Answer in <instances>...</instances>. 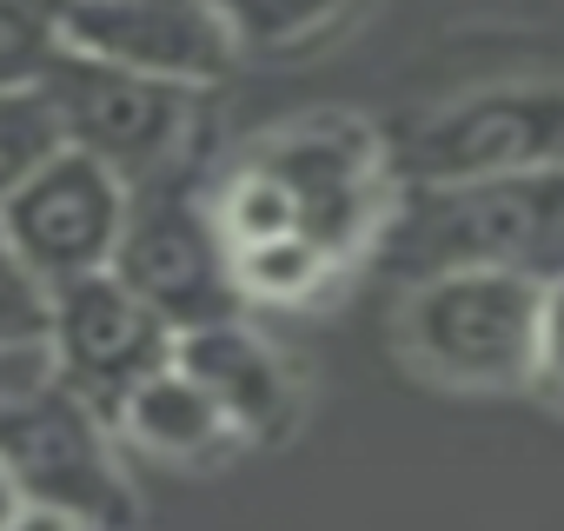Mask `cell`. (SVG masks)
<instances>
[{"label":"cell","instance_id":"1","mask_svg":"<svg viewBox=\"0 0 564 531\" xmlns=\"http://www.w3.org/2000/svg\"><path fill=\"white\" fill-rule=\"evenodd\" d=\"M379 246L412 280L445 273V266H498V273L551 286L564 280V160L458 186H419L405 206H392Z\"/></svg>","mask_w":564,"mask_h":531},{"label":"cell","instance_id":"2","mask_svg":"<svg viewBox=\"0 0 564 531\" xmlns=\"http://www.w3.org/2000/svg\"><path fill=\"white\" fill-rule=\"evenodd\" d=\"M544 286L498 266H445L412 280L399 306V346L419 372L465 392H518L531 386Z\"/></svg>","mask_w":564,"mask_h":531},{"label":"cell","instance_id":"3","mask_svg":"<svg viewBox=\"0 0 564 531\" xmlns=\"http://www.w3.org/2000/svg\"><path fill=\"white\" fill-rule=\"evenodd\" d=\"M193 94L199 87H173L94 54L61 47L54 67L41 74V100L54 113L61 147L113 166L127 186L166 180L193 140Z\"/></svg>","mask_w":564,"mask_h":531},{"label":"cell","instance_id":"4","mask_svg":"<svg viewBox=\"0 0 564 531\" xmlns=\"http://www.w3.org/2000/svg\"><path fill=\"white\" fill-rule=\"evenodd\" d=\"M107 273L180 333L239 319V286H232V252L213 226V213L180 193L173 180H147L127 193V219L113 239Z\"/></svg>","mask_w":564,"mask_h":531},{"label":"cell","instance_id":"5","mask_svg":"<svg viewBox=\"0 0 564 531\" xmlns=\"http://www.w3.org/2000/svg\"><path fill=\"white\" fill-rule=\"evenodd\" d=\"M0 472L14 478L21 505L67 511L87 531H120L133 518V491L113 458L107 419L61 379L0 405Z\"/></svg>","mask_w":564,"mask_h":531},{"label":"cell","instance_id":"6","mask_svg":"<svg viewBox=\"0 0 564 531\" xmlns=\"http://www.w3.org/2000/svg\"><path fill=\"white\" fill-rule=\"evenodd\" d=\"M252 160L293 193L300 232L339 266V273L379 246V232L392 219V166H386L366 120H352V113L300 120L286 133H272Z\"/></svg>","mask_w":564,"mask_h":531},{"label":"cell","instance_id":"7","mask_svg":"<svg viewBox=\"0 0 564 531\" xmlns=\"http://www.w3.org/2000/svg\"><path fill=\"white\" fill-rule=\"evenodd\" d=\"M564 160V80H505L445 100L405 133L399 173L412 186H458Z\"/></svg>","mask_w":564,"mask_h":531},{"label":"cell","instance_id":"8","mask_svg":"<svg viewBox=\"0 0 564 531\" xmlns=\"http://www.w3.org/2000/svg\"><path fill=\"white\" fill-rule=\"evenodd\" d=\"M127 180L74 147H54L8 199H0V246L54 293L80 273H100L113 259L127 219Z\"/></svg>","mask_w":564,"mask_h":531},{"label":"cell","instance_id":"9","mask_svg":"<svg viewBox=\"0 0 564 531\" xmlns=\"http://www.w3.org/2000/svg\"><path fill=\"white\" fill-rule=\"evenodd\" d=\"M47 353L54 379L107 419L127 399V386H140L153 366L173 359V326L153 319L100 266V273H80L47 293Z\"/></svg>","mask_w":564,"mask_h":531},{"label":"cell","instance_id":"10","mask_svg":"<svg viewBox=\"0 0 564 531\" xmlns=\"http://www.w3.org/2000/svg\"><path fill=\"white\" fill-rule=\"evenodd\" d=\"M54 28L61 47L173 87H213L239 61L213 0H54Z\"/></svg>","mask_w":564,"mask_h":531},{"label":"cell","instance_id":"11","mask_svg":"<svg viewBox=\"0 0 564 531\" xmlns=\"http://www.w3.org/2000/svg\"><path fill=\"white\" fill-rule=\"evenodd\" d=\"M173 366H186L213 405L232 419L239 438H265V432H286L300 412L293 372L246 319H219V326H193L173 339Z\"/></svg>","mask_w":564,"mask_h":531},{"label":"cell","instance_id":"12","mask_svg":"<svg viewBox=\"0 0 564 531\" xmlns=\"http://www.w3.org/2000/svg\"><path fill=\"white\" fill-rule=\"evenodd\" d=\"M107 425H120L140 452L173 458V465H206L219 452L239 445L232 419L213 405V392L186 372V366H153L140 386H127V399L107 412Z\"/></svg>","mask_w":564,"mask_h":531},{"label":"cell","instance_id":"13","mask_svg":"<svg viewBox=\"0 0 564 531\" xmlns=\"http://www.w3.org/2000/svg\"><path fill=\"white\" fill-rule=\"evenodd\" d=\"M339 266L293 226V232H272L252 246H232V286L239 306H306Z\"/></svg>","mask_w":564,"mask_h":531},{"label":"cell","instance_id":"14","mask_svg":"<svg viewBox=\"0 0 564 531\" xmlns=\"http://www.w3.org/2000/svg\"><path fill=\"white\" fill-rule=\"evenodd\" d=\"M352 0H213L239 54H286L313 34H326Z\"/></svg>","mask_w":564,"mask_h":531},{"label":"cell","instance_id":"15","mask_svg":"<svg viewBox=\"0 0 564 531\" xmlns=\"http://www.w3.org/2000/svg\"><path fill=\"white\" fill-rule=\"evenodd\" d=\"M213 226H219V239H226V252L232 246H252V239H272V232H293L300 226V206H293V193L279 186L259 160H246L239 173H226V186L213 193Z\"/></svg>","mask_w":564,"mask_h":531},{"label":"cell","instance_id":"16","mask_svg":"<svg viewBox=\"0 0 564 531\" xmlns=\"http://www.w3.org/2000/svg\"><path fill=\"white\" fill-rule=\"evenodd\" d=\"M61 54V28L54 8H34V0H0V94H28L41 87V74Z\"/></svg>","mask_w":564,"mask_h":531},{"label":"cell","instance_id":"17","mask_svg":"<svg viewBox=\"0 0 564 531\" xmlns=\"http://www.w3.org/2000/svg\"><path fill=\"white\" fill-rule=\"evenodd\" d=\"M54 147H61V133H54V113H47L41 87L0 94V199H8Z\"/></svg>","mask_w":564,"mask_h":531},{"label":"cell","instance_id":"18","mask_svg":"<svg viewBox=\"0 0 564 531\" xmlns=\"http://www.w3.org/2000/svg\"><path fill=\"white\" fill-rule=\"evenodd\" d=\"M14 339H47V286L0 246V346Z\"/></svg>","mask_w":564,"mask_h":531},{"label":"cell","instance_id":"19","mask_svg":"<svg viewBox=\"0 0 564 531\" xmlns=\"http://www.w3.org/2000/svg\"><path fill=\"white\" fill-rule=\"evenodd\" d=\"M531 386L564 412V280L544 286V306H538V353H531Z\"/></svg>","mask_w":564,"mask_h":531},{"label":"cell","instance_id":"20","mask_svg":"<svg viewBox=\"0 0 564 531\" xmlns=\"http://www.w3.org/2000/svg\"><path fill=\"white\" fill-rule=\"evenodd\" d=\"M0 531H87L80 518H67V511H47V505H21Z\"/></svg>","mask_w":564,"mask_h":531},{"label":"cell","instance_id":"21","mask_svg":"<svg viewBox=\"0 0 564 531\" xmlns=\"http://www.w3.org/2000/svg\"><path fill=\"white\" fill-rule=\"evenodd\" d=\"M14 511H21V491H14V478H8V472H0V524H8Z\"/></svg>","mask_w":564,"mask_h":531}]
</instances>
